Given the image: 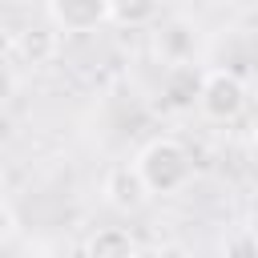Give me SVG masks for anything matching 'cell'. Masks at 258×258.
<instances>
[{
	"instance_id": "1",
	"label": "cell",
	"mask_w": 258,
	"mask_h": 258,
	"mask_svg": "<svg viewBox=\"0 0 258 258\" xmlns=\"http://www.w3.org/2000/svg\"><path fill=\"white\" fill-rule=\"evenodd\" d=\"M137 173L145 181V189H157V194H169L177 185L189 181L194 165H189V153L177 145V141H153L141 161H137Z\"/></svg>"
},
{
	"instance_id": "2",
	"label": "cell",
	"mask_w": 258,
	"mask_h": 258,
	"mask_svg": "<svg viewBox=\"0 0 258 258\" xmlns=\"http://www.w3.org/2000/svg\"><path fill=\"white\" fill-rule=\"evenodd\" d=\"M198 101H202V109L210 117L226 121V117H238V109L246 105V89H242V81L234 73H210L202 81V89H198Z\"/></svg>"
},
{
	"instance_id": "3",
	"label": "cell",
	"mask_w": 258,
	"mask_h": 258,
	"mask_svg": "<svg viewBox=\"0 0 258 258\" xmlns=\"http://www.w3.org/2000/svg\"><path fill=\"white\" fill-rule=\"evenodd\" d=\"M44 12H48V20L64 24V32H89L101 20H109V4H97V0H89V4H48Z\"/></svg>"
},
{
	"instance_id": "4",
	"label": "cell",
	"mask_w": 258,
	"mask_h": 258,
	"mask_svg": "<svg viewBox=\"0 0 258 258\" xmlns=\"http://www.w3.org/2000/svg\"><path fill=\"white\" fill-rule=\"evenodd\" d=\"M157 52H161L165 60H173V64L189 60V52H194V28H189L185 20L161 24V32H157Z\"/></svg>"
},
{
	"instance_id": "5",
	"label": "cell",
	"mask_w": 258,
	"mask_h": 258,
	"mask_svg": "<svg viewBox=\"0 0 258 258\" xmlns=\"http://www.w3.org/2000/svg\"><path fill=\"white\" fill-rule=\"evenodd\" d=\"M16 48H20V56H24V60L40 64V60H48V56L56 52V28H48V24L24 28V32H20V40H16Z\"/></svg>"
},
{
	"instance_id": "6",
	"label": "cell",
	"mask_w": 258,
	"mask_h": 258,
	"mask_svg": "<svg viewBox=\"0 0 258 258\" xmlns=\"http://www.w3.org/2000/svg\"><path fill=\"white\" fill-rule=\"evenodd\" d=\"M105 194L117 202V206H137L141 202V194H145V181H141V173L133 169H113L109 173V185H105Z\"/></svg>"
},
{
	"instance_id": "7",
	"label": "cell",
	"mask_w": 258,
	"mask_h": 258,
	"mask_svg": "<svg viewBox=\"0 0 258 258\" xmlns=\"http://www.w3.org/2000/svg\"><path fill=\"white\" fill-rule=\"evenodd\" d=\"M133 242L125 238V230H101L89 246V258H129Z\"/></svg>"
},
{
	"instance_id": "8",
	"label": "cell",
	"mask_w": 258,
	"mask_h": 258,
	"mask_svg": "<svg viewBox=\"0 0 258 258\" xmlns=\"http://www.w3.org/2000/svg\"><path fill=\"white\" fill-rule=\"evenodd\" d=\"M109 16L113 20H125V24H141V20H153L157 8L153 4H109Z\"/></svg>"
},
{
	"instance_id": "9",
	"label": "cell",
	"mask_w": 258,
	"mask_h": 258,
	"mask_svg": "<svg viewBox=\"0 0 258 258\" xmlns=\"http://www.w3.org/2000/svg\"><path fill=\"white\" fill-rule=\"evenodd\" d=\"M8 93H12V73H8V69H0V101H4Z\"/></svg>"
},
{
	"instance_id": "10",
	"label": "cell",
	"mask_w": 258,
	"mask_h": 258,
	"mask_svg": "<svg viewBox=\"0 0 258 258\" xmlns=\"http://www.w3.org/2000/svg\"><path fill=\"white\" fill-rule=\"evenodd\" d=\"M8 222H12V218H8V210H4V206H0V238H4V234H8Z\"/></svg>"
},
{
	"instance_id": "11",
	"label": "cell",
	"mask_w": 258,
	"mask_h": 258,
	"mask_svg": "<svg viewBox=\"0 0 258 258\" xmlns=\"http://www.w3.org/2000/svg\"><path fill=\"white\" fill-rule=\"evenodd\" d=\"M8 52V36H4V28H0V56Z\"/></svg>"
},
{
	"instance_id": "12",
	"label": "cell",
	"mask_w": 258,
	"mask_h": 258,
	"mask_svg": "<svg viewBox=\"0 0 258 258\" xmlns=\"http://www.w3.org/2000/svg\"><path fill=\"white\" fill-rule=\"evenodd\" d=\"M254 161H258V141H254Z\"/></svg>"
}]
</instances>
